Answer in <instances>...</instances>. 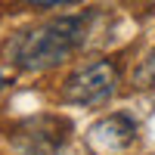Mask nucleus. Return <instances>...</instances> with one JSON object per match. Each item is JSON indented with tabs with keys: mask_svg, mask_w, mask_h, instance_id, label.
<instances>
[{
	"mask_svg": "<svg viewBox=\"0 0 155 155\" xmlns=\"http://www.w3.org/2000/svg\"><path fill=\"white\" fill-rule=\"evenodd\" d=\"M152 62H155V53H152Z\"/></svg>",
	"mask_w": 155,
	"mask_h": 155,
	"instance_id": "0eeeda50",
	"label": "nucleus"
},
{
	"mask_svg": "<svg viewBox=\"0 0 155 155\" xmlns=\"http://www.w3.org/2000/svg\"><path fill=\"white\" fill-rule=\"evenodd\" d=\"M31 6H44V9H50V6H62V3H74V0H28Z\"/></svg>",
	"mask_w": 155,
	"mask_h": 155,
	"instance_id": "39448f33",
	"label": "nucleus"
},
{
	"mask_svg": "<svg viewBox=\"0 0 155 155\" xmlns=\"http://www.w3.org/2000/svg\"><path fill=\"white\" fill-rule=\"evenodd\" d=\"M118 90V65L112 59H93L87 65L74 68L65 84L59 87V99L68 106H106Z\"/></svg>",
	"mask_w": 155,
	"mask_h": 155,
	"instance_id": "f03ea898",
	"label": "nucleus"
},
{
	"mask_svg": "<svg viewBox=\"0 0 155 155\" xmlns=\"http://www.w3.org/2000/svg\"><path fill=\"white\" fill-rule=\"evenodd\" d=\"M84 143L93 155H124L137 143V121L124 112H112L90 124Z\"/></svg>",
	"mask_w": 155,
	"mask_h": 155,
	"instance_id": "20e7f679",
	"label": "nucleus"
},
{
	"mask_svg": "<svg viewBox=\"0 0 155 155\" xmlns=\"http://www.w3.org/2000/svg\"><path fill=\"white\" fill-rule=\"evenodd\" d=\"M71 124L62 115H31L9 130V143L19 155H56L68 143Z\"/></svg>",
	"mask_w": 155,
	"mask_h": 155,
	"instance_id": "7ed1b4c3",
	"label": "nucleus"
},
{
	"mask_svg": "<svg viewBox=\"0 0 155 155\" xmlns=\"http://www.w3.org/2000/svg\"><path fill=\"white\" fill-rule=\"evenodd\" d=\"M90 19H93V12L44 19L31 28L12 34L3 44V53L22 71H34V74L50 71V68L62 65L65 59H71L84 47L87 34H90Z\"/></svg>",
	"mask_w": 155,
	"mask_h": 155,
	"instance_id": "f257e3e1",
	"label": "nucleus"
},
{
	"mask_svg": "<svg viewBox=\"0 0 155 155\" xmlns=\"http://www.w3.org/2000/svg\"><path fill=\"white\" fill-rule=\"evenodd\" d=\"M3 87H6V78H3V71H0V93H3Z\"/></svg>",
	"mask_w": 155,
	"mask_h": 155,
	"instance_id": "423d86ee",
	"label": "nucleus"
}]
</instances>
